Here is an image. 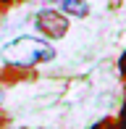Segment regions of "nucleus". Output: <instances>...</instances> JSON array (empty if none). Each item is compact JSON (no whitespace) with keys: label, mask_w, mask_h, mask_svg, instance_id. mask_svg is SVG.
I'll use <instances>...</instances> for the list:
<instances>
[{"label":"nucleus","mask_w":126,"mask_h":129,"mask_svg":"<svg viewBox=\"0 0 126 129\" xmlns=\"http://www.w3.org/2000/svg\"><path fill=\"white\" fill-rule=\"evenodd\" d=\"M113 119H116V129H126V98H123L121 108H118V113L113 116Z\"/></svg>","instance_id":"obj_7"},{"label":"nucleus","mask_w":126,"mask_h":129,"mask_svg":"<svg viewBox=\"0 0 126 129\" xmlns=\"http://www.w3.org/2000/svg\"><path fill=\"white\" fill-rule=\"evenodd\" d=\"M26 0H0V19L3 16H8L13 8H19V5H24Z\"/></svg>","instance_id":"obj_5"},{"label":"nucleus","mask_w":126,"mask_h":129,"mask_svg":"<svg viewBox=\"0 0 126 129\" xmlns=\"http://www.w3.org/2000/svg\"><path fill=\"white\" fill-rule=\"evenodd\" d=\"M89 129H116V119H113V116H105V119H100L97 124H92Z\"/></svg>","instance_id":"obj_8"},{"label":"nucleus","mask_w":126,"mask_h":129,"mask_svg":"<svg viewBox=\"0 0 126 129\" xmlns=\"http://www.w3.org/2000/svg\"><path fill=\"white\" fill-rule=\"evenodd\" d=\"M37 77H39L37 69L3 63L0 66V90H8V87H16V84H32V82H37Z\"/></svg>","instance_id":"obj_3"},{"label":"nucleus","mask_w":126,"mask_h":129,"mask_svg":"<svg viewBox=\"0 0 126 129\" xmlns=\"http://www.w3.org/2000/svg\"><path fill=\"white\" fill-rule=\"evenodd\" d=\"M118 79H121V87H123V98H126V50L118 55Z\"/></svg>","instance_id":"obj_6"},{"label":"nucleus","mask_w":126,"mask_h":129,"mask_svg":"<svg viewBox=\"0 0 126 129\" xmlns=\"http://www.w3.org/2000/svg\"><path fill=\"white\" fill-rule=\"evenodd\" d=\"M0 58H3V63L34 69V66L55 61V48L50 40L39 37V34H19L0 48Z\"/></svg>","instance_id":"obj_1"},{"label":"nucleus","mask_w":126,"mask_h":129,"mask_svg":"<svg viewBox=\"0 0 126 129\" xmlns=\"http://www.w3.org/2000/svg\"><path fill=\"white\" fill-rule=\"evenodd\" d=\"M3 98H5V92H3V90H0V105H3Z\"/></svg>","instance_id":"obj_10"},{"label":"nucleus","mask_w":126,"mask_h":129,"mask_svg":"<svg viewBox=\"0 0 126 129\" xmlns=\"http://www.w3.org/2000/svg\"><path fill=\"white\" fill-rule=\"evenodd\" d=\"M34 29H37L39 37L55 42V40L68 37L71 21H68L66 13H60V11H55V8H39L37 13H34Z\"/></svg>","instance_id":"obj_2"},{"label":"nucleus","mask_w":126,"mask_h":129,"mask_svg":"<svg viewBox=\"0 0 126 129\" xmlns=\"http://www.w3.org/2000/svg\"><path fill=\"white\" fill-rule=\"evenodd\" d=\"M8 124H11V116L0 111V129H8Z\"/></svg>","instance_id":"obj_9"},{"label":"nucleus","mask_w":126,"mask_h":129,"mask_svg":"<svg viewBox=\"0 0 126 129\" xmlns=\"http://www.w3.org/2000/svg\"><path fill=\"white\" fill-rule=\"evenodd\" d=\"M45 3L50 5V8L60 11V13H66L68 19H87L89 13H92V8H89V0H45Z\"/></svg>","instance_id":"obj_4"}]
</instances>
